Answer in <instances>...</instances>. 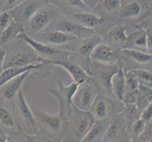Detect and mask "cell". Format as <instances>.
I'll return each instance as SVG.
<instances>
[{"label":"cell","mask_w":152,"mask_h":142,"mask_svg":"<svg viewBox=\"0 0 152 142\" xmlns=\"http://www.w3.org/2000/svg\"><path fill=\"white\" fill-rule=\"evenodd\" d=\"M30 108L38 123L39 129L42 130L45 136L52 139H59L64 135L67 126V118L61 117L59 114H48L34 105H30Z\"/></svg>","instance_id":"obj_1"},{"label":"cell","mask_w":152,"mask_h":142,"mask_svg":"<svg viewBox=\"0 0 152 142\" xmlns=\"http://www.w3.org/2000/svg\"><path fill=\"white\" fill-rule=\"evenodd\" d=\"M80 85L77 82H72L70 85H64L61 80L57 82V86L48 88V92L55 97L59 103V115L65 118H70L73 115V99L77 92Z\"/></svg>","instance_id":"obj_2"},{"label":"cell","mask_w":152,"mask_h":142,"mask_svg":"<svg viewBox=\"0 0 152 142\" xmlns=\"http://www.w3.org/2000/svg\"><path fill=\"white\" fill-rule=\"evenodd\" d=\"M15 101V111L17 113V117L19 119V123L24 135H34L39 133V126L36 121V118L31 111L30 105L26 101L23 89L21 88L18 91Z\"/></svg>","instance_id":"obj_3"},{"label":"cell","mask_w":152,"mask_h":142,"mask_svg":"<svg viewBox=\"0 0 152 142\" xmlns=\"http://www.w3.org/2000/svg\"><path fill=\"white\" fill-rule=\"evenodd\" d=\"M67 119L69 121H67L65 132H68L70 135L68 142H80L96 121L93 115L84 111H80V114L77 115L73 112V115Z\"/></svg>","instance_id":"obj_4"},{"label":"cell","mask_w":152,"mask_h":142,"mask_svg":"<svg viewBox=\"0 0 152 142\" xmlns=\"http://www.w3.org/2000/svg\"><path fill=\"white\" fill-rule=\"evenodd\" d=\"M77 99H73V103L76 105V107L80 111L88 112L90 111L94 102L97 97V92L96 87L91 83L85 82L83 83V86L78 88L76 93Z\"/></svg>","instance_id":"obj_5"},{"label":"cell","mask_w":152,"mask_h":142,"mask_svg":"<svg viewBox=\"0 0 152 142\" xmlns=\"http://www.w3.org/2000/svg\"><path fill=\"white\" fill-rule=\"evenodd\" d=\"M45 58L41 57L36 53L28 52H16L6 57L3 65V69L9 67H24L29 65L38 64L45 62Z\"/></svg>","instance_id":"obj_6"},{"label":"cell","mask_w":152,"mask_h":142,"mask_svg":"<svg viewBox=\"0 0 152 142\" xmlns=\"http://www.w3.org/2000/svg\"><path fill=\"white\" fill-rule=\"evenodd\" d=\"M46 62H48V64H50L52 65H58L64 68L65 71L69 73V75L74 80V82L80 83V85L87 82L89 81V79H90V76L87 74V72L77 63L72 62L70 60H66V61L48 60Z\"/></svg>","instance_id":"obj_7"},{"label":"cell","mask_w":152,"mask_h":142,"mask_svg":"<svg viewBox=\"0 0 152 142\" xmlns=\"http://www.w3.org/2000/svg\"><path fill=\"white\" fill-rule=\"evenodd\" d=\"M17 39L24 42L27 45H28L31 49H32L35 53L39 55V56H52V55H57V54H64V53H67V52L59 49H56V47H53L51 46L48 45H45L41 43V42H38L34 40L33 38L29 37L28 34H26L24 31L20 32L17 35Z\"/></svg>","instance_id":"obj_8"},{"label":"cell","mask_w":152,"mask_h":142,"mask_svg":"<svg viewBox=\"0 0 152 142\" xmlns=\"http://www.w3.org/2000/svg\"><path fill=\"white\" fill-rule=\"evenodd\" d=\"M33 73V71H27L21 74L17 77H15L12 80L9 81L0 88V93L3 99L7 102H12L14 101L15 97L18 93V91L22 88L23 83L27 80V78Z\"/></svg>","instance_id":"obj_9"},{"label":"cell","mask_w":152,"mask_h":142,"mask_svg":"<svg viewBox=\"0 0 152 142\" xmlns=\"http://www.w3.org/2000/svg\"><path fill=\"white\" fill-rule=\"evenodd\" d=\"M48 59H45V62L43 63H38V64H34V65H29L28 66H24V67H9V68H5L1 72H0V88H1L5 83L8 82L9 81L12 80L15 77H17L23 73L27 72V71H39L43 69V67L50 65L48 64Z\"/></svg>","instance_id":"obj_10"},{"label":"cell","mask_w":152,"mask_h":142,"mask_svg":"<svg viewBox=\"0 0 152 142\" xmlns=\"http://www.w3.org/2000/svg\"><path fill=\"white\" fill-rule=\"evenodd\" d=\"M90 59L106 65H113L117 62L118 57L113 47L100 43L92 52Z\"/></svg>","instance_id":"obj_11"},{"label":"cell","mask_w":152,"mask_h":142,"mask_svg":"<svg viewBox=\"0 0 152 142\" xmlns=\"http://www.w3.org/2000/svg\"><path fill=\"white\" fill-rule=\"evenodd\" d=\"M74 17L78 25L86 29H94L105 25L108 21L102 16L91 13H75Z\"/></svg>","instance_id":"obj_12"},{"label":"cell","mask_w":152,"mask_h":142,"mask_svg":"<svg viewBox=\"0 0 152 142\" xmlns=\"http://www.w3.org/2000/svg\"><path fill=\"white\" fill-rule=\"evenodd\" d=\"M52 21V14L48 10H37L28 20L29 29L34 33L43 31Z\"/></svg>","instance_id":"obj_13"},{"label":"cell","mask_w":152,"mask_h":142,"mask_svg":"<svg viewBox=\"0 0 152 142\" xmlns=\"http://www.w3.org/2000/svg\"><path fill=\"white\" fill-rule=\"evenodd\" d=\"M112 88L116 98L120 101H124L126 91H127V85H126V77L123 66H119L117 72L113 76Z\"/></svg>","instance_id":"obj_14"},{"label":"cell","mask_w":152,"mask_h":142,"mask_svg":"<svg viewBox=\"0 0 152 142\" xmlns=\"http://www.w3.org/2000/svg\"><path fill=\"white\" fill-rule=\"evenodd\" d=\"M20 5H22L20 8H15L16 9V17H15V20L20 23L28 21L33 16L34 13L37 12L38 5L35 1L27 0V1L23 2Z\"/></svg>","instance_id":"obj_15"},{"label":"cell","mask_w":152,"mask_h":142,"mask_svg":"<svg viewBox=\"0 0 152 142\" xmlns=\"http://www.w3.org/2000/svg\"><path fill=\"white\" fill-rule=\"evenodd\" d=\"M24 29L22 23L18 22L16 20H12V22L6 29L2 30L0 34V45L7 44L10 42L12 39L17 38V35L22 32Z\"/></svg>","instance_id":"obj_16"},{"label":"cell","mask_w":152,"mask_h":142,"mask_svg":"<svg viewBox=\"0 0 152 142\" xmlns=\"http://www.w3.org/2000/svg\"><path fill=\"white\" fill-rule=\"evenodd\" d=\"M45 39L53 45H64L71 42H75L77 40V36L74 34H68L62 32L60 30L50 31L44 35Z\"/></svg>","instance_id":"obj_17"},{"label":"cell","mask_w":152,"mask_h":142,"mask_svg":"<svg viewBox=\"0 0 152 142\" xmlns=\"http://www.w3.org/2000/svg\"><path fill=\"white\" fill-rule=\"evenodd\" d=\"M102 43V37L100 35L94 34L91 37L87 38L82 42V44L78 46L77 53L83 58H90V55L96 47Z\"/></svg>","instance_id":"obj_18"},{"label":"cell","mask_w":152,"mask_h":142,"mask_svg":"<svg viewBox=\"0 0 152 142\" xmlns=\"http://www.w3.org/2000/svg\"><path fill=\"white\" fill-rule=\"evenodd\" d=\"M105 132L106 130H105V125L102 120H97V121H95L92 128L89 130L87 135L80 142H98L103 138Z\"/></svg>","instance_id":"obj_19"},{"label":"cell","mask_w":152,"mask_h":142,"mask_svg":"<svg viewBox=\"0 0 152 142\" xmlns=\"http://www.w3.org/2000/svg\"><path fill=\"white\" fill-rule=\"evenodd\" d=\"M152 102V89L148 86L140 85L135 95V104L138 108H145Z\"/></svg>","instance_id":"obj_20"},{"label":"cell","mask_w":152,"mask_h":142,"mask_svg":"<svg viewBox=\"0 0 152 142\" xmlns=\"http://www.w3.org/2000/svg\"><path fill=\"white\" fill-rule=\"evenodd\" d=\"M143 7L139 1H130L127 3L125 6L120 10V17L121 18H126V19H129V18H136L138 17L139 15L142 13Z\"/></svg>","instance_id":"obj_21"},{"label":"cell","mask_w":152,"mask_h":142,"mask_svg":"<svg viewBox=\"0 0 152 142\" xmlns=\"http://www.w3.org/2000/svg\"><path fill=\"white\" fill-rule=\"evenodd\" d=\"M121 53L125 56H127L129 59L133 60L136 63L139 64H148L152 60V54L148 53V52H144L141 50L133 49H121Z\"/></svg>","instance_id":"obj_22"},{"label":"cell","mask_w":152,"mask_h":142,"mask_svg":"<svg viewBox=\"0 0 152 142\" xmlns=\"http://www.w3.org/2000/svg\"><path fill=\"white\" fill-rule=\"evenodd\" d=\"M118 67L114 65L113 69H112L113 67H107L106 69H103L99 72L98 78H99V82H100L101 85L105 89L108 94H111L113 92V88H112V79L113 76L117 72Z\"/></svg>","instance_id":"obj_23"},{"label":"cell","mask_w":152,"mask_h":142,"mask_svg":"<svg viewBox=\"0 0 152 142\" xmlns=\"http://www.w3.org/2000/svg\"><path fill=\"white\" fill-rule=\"evenodd\" d=\"M57 30L62 31V32H65L68 34H74L80 32L82 29H86L84 28H82L80 25H78L77 23L72 22L65 18H61L59 22H58L57 26Z\"/></svg>","instance_id":"obj_24"},{"label":"cell","mask_w":152,"mask_h":142,"mask_svg":"<svg viewBox=\"0 0 152 142\" xmlns=\"http://www.w3.org/2000/svg\"><path fill=\"white\" fill-rule=\"evenodd\" d=\"M0 123L9 129H14L17 126V122L15 121L13 115L1 104H0Z\"/></svg>","instance_id":"obj_25"},{"label":"cell","mask_w":152,"mask_h":142,"mask_svg":"<svg viewBox=\"0 0 152 142\" xmlns=\"http://www.w3.org/2000/svg\"><path fill=\"white\" fill-rule=\"evenodd\" d=\"M109 38L116 43H124L129 41V36L126 33V28L123 26H115L108 32Z\"/></svg>","instance_id":"obj_26"},{"label":"cell","mask_w":152,"mask_h":142,"mask_svg":"<svg viewBox=\"0 0 152 142\" xmlns=\"http://www.w3.org/2000/svg\"><path fill=\"white\" fill-rule=\"evenodd\" d=\"M132 71L136 79L138 80L140 85H143L145 86L151 87L152 85V72L146 69H141V68H133V69H129Z\"/></svg>","instance_id":"obj_27"},{"label":"cell","mask_w":152,"mask_h":142,"mask_svg":"<svg viewBox=\"0 0 152 142\" xmlns=\"http://www.w3.org/2000/svg\"><path fill=\"white\" fill-rule=\"evenodd\" d=\"M93 117L96 120H103L108 116V104L103 99H98L94 107Z\"/></svg>","instance_id":"obj_28"},{"label":"cell","mask_w":152,"mask_h":142,"mask_svg":"<svg viewBox=\"0 0 152 142\" xmlns=\"http://www.w3.org/2000/svg\"><path fill=\"white\" fill-rule=\"evenodd\" d=\"M125 77H126V85H127V90L129 91L130 93H135L138 90L140 83L138 80L136 79L133 73L128 70L125 72Z\"/></svg>","instance_id":"obj_29"},{"label":"cell","mask_w":152,"mask_h":142,"mask_svg":"<svg viewBox=\"0 0 152 142\" xmlns=\"http://www.w3.org/2000/svg\"><path fill=\"white\" fill-rule=\"evenodd\" d=\"M119 134V124L117 122V120H113L111 124L109 125L108 129L105 132V138L110 139V140H113L115 138H117Z\"/></svg>","instance_id":"obj_30"},{"label":"cell","mask_w":152,"mask_h":142,"mask_svg":"<svg viewBox=\"0 0 152 142\" xmlns=\"http://www.w3.org/2000/svg\"><path fill=\"white\" fill-rule=\"evenodd\" d=\"M102 7L106 13L117 12L121 9V0H103Z\"/></svg>","instance_id":"obj_31"},{"label":"cell","mask_w":152,"mask_h":142,"mask_svg":"<svg viewBox=\"0 0 152 142\" xmlns=\"http://www.w3.org/2000/svg\"><path fill=\"white\" fill-rule=\"evenodd\" d=\"M130 40H132L134 45L137 46H146V32L143 30L129 35V41Z\"/></svg>","instance_id":"obj_32"},{"label":"cell","mask_w":152,"mask_h":142,"mask_svg":"<svg viewBox=\"0 0 152 142\" xmlns=\"http://www.w3.org/2000/svg\"><path fill=\"white\" fill-rule=\"evenodd\" d=\"M10 22H12V15L9 12L0 13V29L2 30L6 29Z\"/></svg>","instance_id":"obj_33"},{"label":"cell","mask_w":152,"mask_h":142,"mask_svg":"<svg viewBox=\"0 0 152 142\" xmlns=\"http://www.w3.org/2000/svg\"><path fill=\"white\" fill-rule=\"evenodd\" d=\"M140 119L144 120L145 122H148L152 119V102L144 108L142 114L140 115Z\"/></svg>","instance_id":"obj_34"},{"label":"cell","mask_w":152,"mask_h":142,"mask_svg":"<svg viewBox=\"0 0 152 142\" xmlns=\"http://www.w3.org/2000/svg\"><path fill=\"white\" fill-rule=\"evenodd\" d=\"M25 139L27 140V142H51L50 139L45 135H24Z\"/></svg>","instance_id":"obj_35"},{"label":"cell","mask_w":152,"mask_h":142,"mask_svg":"<svg viewBox=\"0 0 152 142\" xmlns=\"http://www.w3.org/2000/svg\"><path fill=\"white\" fill-rule=\"evenodd\" d=\"M59 1L61 2L66 7H71V8L87 7L86 5L81 1V0H59Z\"/></svg>","instance_id":"obj_36"},{"label":"cell","mask_w":152,"mask_h":142,"mask_svg":"<svg viewBox=\"0 0 152 142\" xmlns=\"http://www.w3.org/2000/svg\"><path fill=\"white\" fill-rule=\"evenodd\" d=\"M145 129V121L142 119H138L137 121H136L133 125V132L135 134H141L143 133V131Z\"/></svg>","instance_id":"obj_37"},{"label":"cell","mask_w":152,"mask_h":142,"mask_svg":"<svg viewBox=\"0 0 152 142\" xmlns=\"http://www.w3.org/2000/svg\"><path fill=\"white\" fill-rule=\"evenodd\" d=\"M152 53V29L146 30V46Z\"/></svg>","instance_id":"obj_38"},{"label":"cell","mask_w":152,"mask_h":142,"mask_svg":"<svg viewBox=\"0 0 152 142\" xmlns=\"http://www.w3.org/2000/svg\"><path fill=\"white\" fill-rule=\"evenodd\" d=\"M6 57H7V51L4 49H0V70L3 69V65Z\"/></svg>","instance_id":"obj_39"},{"label":"cell","mask_w":152,"mask_h":142,"mask_svg":"<svg viewBox=\"0 0 152 142\" xmlns=\"http://www.w3.org/2000/svg\"><path fill=\"white\" fill-rule=\"evenodd\" d=\"M27 1V0H8V5L9 6H18V5L22 4L23 2Z\"/></svg>","instance_id":"obj_40"},{"label":"cell","mask_w":152,"mask_h":142,"mask_svg":"<svg viewBox=\"0 0 152 142\" xmlns=\"http://www.w3.org/2000/svg\"><path fill=\"white\" fill-rule=\"evenodd\" d=\"M81 1L89 8H94L96 5V0H81Z\"/></svg>","instance_id":"obj_41"},{"label":"cell","mask_w":152,"mask_h":142,"mask_svg":"<svg viewBox=\"0 0 152 142\" xmlns=\"http://www.w3.org/2000/svg\"><path fill=\"white\" fill-rule=\"evenodd\" d=\"M7 138L8 136L2 131H0V142H7Z\"/></svg>","instance_id":"obj_42"},{"label":"cell","mask_w":152,"mask_h":142,"mask_svg":"<svg viewBox=\"0 0 152 142\" xmlns=\"http://www.w3.org/2000/svg\"><path fill=\"white\" fill-rule=\"evenodd\" d=\"M7 142H19L16 139H14L12 138H7Z\"/></svg>","instance_id":"obj_43"},{"label":"cell","mask_w":152,"mask_h":142,"mask_svg":"<svg viewBox=\"0 0 152 142\" xmlns=\"http://www.w3.org/2000/svg\"><path fill=\"white\" fill-rule=\"evenodd\" d=\"M3 9H4V7H3V4L1 3V0H0V13H2Z\"/></svg>","instance_id":"obj_44"},{"label":"cell","mask_w":152,"mask_h":142,"mask_svg":"<svg viewBox=\"0 0 152 142\" xmlns=\"http://www.w3.org/2000/svg\"><path fill=\"white\" fill-rule=\"evenodd\" d=\"M150 18H151V20H152V13H150Z\"/></svg>","instance_id":"obj_45"},{"label":"cell","mask_w":152,"mask_h":142,"mask_svg":"<svg viewBox=\"0 0 152 142\" xmlns=\"http://www.w3.org/2000/svg\"><path fill=\"white\" fill-rule=\"evenodd\" d=\"M1 1H2V0H1Z\"/></svg>","instance_id":"obj_46"},{"label":"cell","mask_w":152,"mask_h":142,"mask_svg":"<svg viewBox=\"0 0 152 142\" xmlns=\"http://www.w3.org/2000/svg\"><path fill=\"white\" fill-rule=\"evenodd\" d=\"M151 1H152V0H151Z\"/></svg>","instance_id":"obj_47"}]
</instances>
